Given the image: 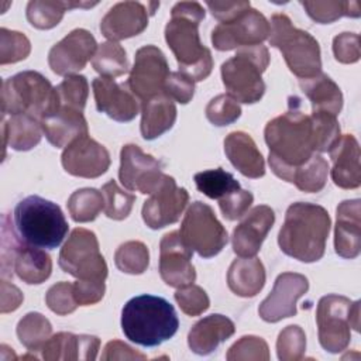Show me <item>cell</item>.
<instances>
[{"instance_id":"obj_30","label":"cell","mask_w":361,"mask_h":361,"mask_svg":"<svg viewBox=\"0 0 361 361\" xmlns=\"http://www.w3.org/2000/svg\"><path fill=\"white\" fill-rule=\"evenodd\" d=\"M176 120V106L165 93L157 94L141 103V135L155 140L171 130Z\"/></svg>"},{"instance_id":"obj_19","label":"cell","mask_w":361,"mask_h":361,"mask_svg":"<svg viewBox=\"0 0 361 361\" xmlns=\"http://www.w3.org/2000/svg\"><path fill=\"white\" fill-rule=\"evenodd\" d=\"M63 169L79 178H97L110 166V154L104 145L89 135H83L71 142L62 152Z\"/></svg>"},{"instance_id":"obj_31","label":"cell","mask_w":361,"mask_h":361,"mask_svg":"<svg viewBox=\"0 0 361 361\" xmlns=\"http://www.w3.org/2000/svg\"><path fill=\"white\" fill-rule=\"evenodd\" d=\"M227 285L241 298H252L265 285V268L257 257L235 258L227 271Z\"/></svg>"},{"instance_id":"obj_24","label":"cell","mask_w":361,"mask_h":361,"mask_svg":"<svg viewBox=\"0 0 361 361\" xmlns=\"http://www.w3.org/2000/svg\"><path fill=\"white\" fill-rule=\"evenodd\" d=\"M100 340L96 336L73 334L59 331L49 337L42 347V358L47 361L58 360H85L93 361L97 357Z\"/></svg>"},{"instance_id":"obj_13","label":"cell","mask_w":361,"mask_h":361,"mask_svg":"<svg viewBox=\"0 0 361 361\" xmlns=\"http://www.w3.org/2000/svg\"><path fill=\"white\" fill-rule=\"evenodd\" d=\"M269 35V23L262 13L248 8L231 21L220 23L212 31V44L219 51L254 47Z\"/></svg>"},{"instance_id":"obj_3","label":"cell","mask_w":361,"mask_h":361,"mask_svg":"<svg viewBox=\"0 0 361 361\" xmlns=\"http://www.w3.org/2000/svg\"><path fill=\"white\" fill-rule=\"evenodd\" d=\"M178 327L179 320L175 307L161 296H135L121 310L124 336L142 347L162 344L178 331Z\"/></svg>"},{"instance_id":"obj_43","label":"cell","mask_w":361,"mask_h":361,"mask_svg":"<svg viewBox=\"0 0 361 361\" xmlns=\"http://www.w3.org/2000/svg\"><path fill=\"white\" fill-rule=\"evenodd\" d=\"M114 262L121 272L140 275L144 274L149 265V251L141 241H127L117 248Z\"/></svg>"},{"instance_id":"obj_12","label":"cell","mask_w":361,"mask_h":361,"mask_svg":"<svg viewBox=\"0 0 361 361\" xmlns=\"http://www.w3.org/2000/svg\"><path fill=\"white\" fill-rule=\"evenodd\" d=\"M169 66L164 52L155 45H145L135 52L134 65L127 79L131 93L142 103L164 93Z\"/></svg>"},{"instance_id":"obj_51","label":"cell","mask_w":361,"mask_h":361,"mask_svg":"<svg viewBox=\"0 0 361 361\" xmlns=\"http://www.w3.org/2000/svg\"><path fill=\"white\" fill-rule=\"evenodd\" d=\"M252 200H254L252 193L240 188L231 192L230 195H227L226 197L220 199L219 206H220L221 214L227 220H237L248 212L250 206L252 204Z\"/></svg>"},{"instance_id":"obj_53","label":"cell","mask_w":361,"mask_h":361,"mask_svg":"<svg viewBox=\"0 0 361 361\" xmlns=\"http://www.w3.org/2000/svg\"><path fill=\"white\" fill-rule=\"evenodd\" d=\"M164 93L172 100L186 104L195 94V82L182 72H171L166 78Z\"/></svg>"},{"instance_id":"obj_52","label":"cell","mask_w":361,"mask_h":361,"mask_svg":"<svg viewBox=\"0 0 361 361\" xmlns=\"http://www.w3.org/2000/svg\"><path fill=\"white\" fill-rule=\"evenodd\" d=\"M334 58L341 63H354L361 56L360 35L355 32H341L333 39Z\"/></svg>"},{"instance_id":"obj_4","label":"cell","mask_w":361,"mask_h":361,"mask_svg":"<svg viewBox=\"0 0 361 361\" xmlns=\"http://www.w3.org/2000/svg\"><path fill=\"white\" fill-rule=\"evenodd\" d=\"M300 100L289 97L286 113L272 118L265 126V142L269 148L268 161L286 166L305 164L313 154L310 117L300 110Z\"/></svg>"},{"instance_id":"obj_26","label":"cell","mask_w":361,"mask_h":361,"mask_svg":"<svg viewBox=\"0 0 361 361\" xmlns=\"http://www.w3.org/2000/svg\"><path fill=\"white\" fill-rule=\"evenodd\" d=\"M42 133L56 148L68 147L75 140L87 135V121L82 111L58 107L41 120Z\"/></svg>"},{"instance_id":"obj_29","label":"cell","mask_w":361,"mask_h":361,"mask_svg":"<svg viewBox=\"0 0 361 361\" xmlns=\"http://www.w3.org/2000/svg\"><path fill=\"white\" fill-rule=\"evenodd\" d=\"M224 152L233 166L247 178L265 175V161L257 144L244 131H233L224 140Z\"/></svg>"},{"instance_id":"obj_33","label":"cell","mask_w":361,"mask_h":361,"mask_svg":"<svg viewBox=\"0 0 361 361\" xmlns=\"http://www.w3.org/2000/svg\"><path fill=\"white\" fill-rule=\"evenodd\" d=\"M299 86L312 103L313 111H323L337 116L343 109V93L338 85L326 73L300 79Z\"/></svg>"},{"instance_id":"obj_10","label":"cell","mask_w":361,"mask_h":361,"mask_svg":"<svg viewBox=\"0 0 361 361\" xmlns=\"http://www.w3.org/2000/svg\"><path fill=\"white\" fill-rule=\"evenodd\" d=\"M61 269L78 279L106 281L107 264L100 252L97 237L87 228H75L59 252Z\"/></svg>"},{"instance_id":"obj_25","label":"cell","mask_w":361,"mask_h":361,"mask_svg":"<svg viewBox=\"0 0 361 361\" xmlns=\"http://www.w3.org/2000/svg\"><path fill=\"white\" fill-rule=\"evenodd\" d=\"M333 161L331 179L341 189H355L361 185L360 145L354 135H341L338 142L329 151Z\"/></svg>"},{"instance_id":"obj_56","label":"cell","mask_w":361,"mask_h":361,"mask_svg":"<svg viewBox=\"0 0 361 361\" xmlns=\"http://www.w3.org/2000/svg\"><path fill=\"white\" fill-rule=\"evenodd\" d=\"M147 355L142 353L135 351L133 347L128 344L120 341V340H113L109 341L103 350L102 360H145Z\"/></svg>"},{"instance_id":"obj_18","label":"cell","mask_w":361,"mask_h":361,"mask_svg":"<svg viewBox=\"0 0 361 361\" xmlns=\"http://www.w3.org/2000/svg\"><path fill=\"white\" fill-rule=\"evenodd\" d=\"M193 251L182 241L179 231L166 233L159 243V275L172 288L192 285L196 271L192 264Z\"/></svg>"},{"instance_id":"obj_28","label":"cell","mask_w":361,"mask_h":361,"mask_svg":"<svg viewBox=\"0 0 361 361\" xmlns=\"http://www.w3.org/2000/svg\"><path fill=\"white\" fill-rule=\"evenodd\" d=\"M235 331L234 323L223 314H209L193 324L188 334L189 348L199 355L212 354Z\"/></svg>"},{"instance_id":"obj_39","label":"cell","mask_w":361,"mask_h":361,"mask_svg":"<svg viewBox=\"0 0 361 361\" xmlns=\"http://www.w3.org/2000/svg\"><path fill=\"white\" fill-rule=\"evenodd\" d=\"M307 16L319 24H330L341 17H360L361 8L358 1H300Z\"/></svg>"},{"instance_id":"obj_34","label":"cell","mask_w":361,"mask_h":361,"mask_svg":"<svg viewBox=\"0 0 361 361\" xmlns=\"http://www.w3.org/2000/svg\"><path fill=\"white\" fill-rule=\"evenodd\" d=\"M42 137L41 121L30 114L11 116L3 124V145L16 151H28L38 145Z\"/></svg>"},{"instance_id":"obj_7","label":"cell","mask_w":361,"mask_h":361,"mask_svg":"<svg viewBox=\"0 0 361 361\" xmlns=\"http://www.w3.org/2000/svg\"><path fill=\"white\" fill-rule=\"evenodd\" d=\"M58 107L55 87L35 71H23L3 82L1 113L30 114L39 121Z\"/></svg>"},{"instance_id":"obj_22","label":"cell","mask_w":361,"mask_h":361,"mask_svg":"<svg viewBox=\"0 0 361 361\" xmlns=\"http://www.w3.org/2000/svg\"><path fill=\"white\" fill-rule=\"evenodd\" d=\"M275 223V213L267 204H258L244 214L233 231V251L238 257H254Z\"/></svg>"},{"instance_id":"obj_1","label":"cell","mask_w":361,"mask_h":361,"mask_svg":"<svg viewBox=\"0 0 361 361\" xmlns=\"http://www.w3.org/2000/svg\"><path fill=\"white\" fill-rule=\"evenodd\" d=\"M204 18L203 6L197 1H179L171 10V20L165 27V41L172 49L179 72L193 82L206 79L213 69L209 48L200 42L199 24Z\"/></svg>"},{"instance_id":"obj_16","label":"cell","mask_w":361,"mask_h":361,"mask_svg":"<svg viewBox=\"0 0 361 361\" xmlns=\"http://www.w3.org/2000/svg\"><path fill=\"white\" fill-rule=\"evenodd\" d=\"M96 49L94 37L85 28H76L49 49V68L61 76L73 75L86 66Z\"/></svg>"},{"instance_id":"obj_58","label":"cell","mask_w":361,"mask_h":361,"mask_svg":"<svg viewBox=\"0 0 361 361\" xmlns=\"http://www.w3.org/2000/svg\"><path fill=\"white\" fill-rule=\"evenodd\" d=\"M350 323L351 327L358 331L360 330V302L355 300L351 305V310H350Z\"/></svg>"},{"instance_id":"obj_20","label":"cell","mask_w":361,"mask_h":361,"mask_svg":"<svg viewBox=\"0 0 361 361\" xmlns=\"http://www.w3.org/2000/svg\"><path fill=\"white\" fill-rule=\"evenodd\" d=\"M96 107L110 118L126 123L140 113V100L131 93L127 83H117L111 78H96L92 82Z\"/></svg>"},{"instance_id":"obj_6","label":"cell","mask_w":361,"mask_h":361,"mask_svg":"<svg viewBox=\"0 0 361 361\" xmlns=\"http://www.w3.org/2000/svg\"><path fill=\"white\" fill-rule=\"evenodd\" d=\"M269 45L278 48L289 71L300 79H307L322 72L320 45L307 31L292 25L285 14H274L269 24Z\"/></svg>"},{"instance_id":"obj_46","label":"cell","mask_w":361,"mask_h":361,"mask_svg":"<svg viewBox=\"0 0 361 361\" xmlns=\"http://www.w3.org/2000/svg\"><path fill=\"white\" fill-rule=\"evenodd\" d=\"M31 52L30 39L18 32L0 28V63H14L25 59Z\"/></svg>"},{"instance_id":"obj_47","label":"cell","mask_w":361,"mask_h":361,"mask_svg":"<svg viewBox=\"0 0 361 361\" xmlns=\"http://www.w3.org/2000/svg\"><path fill=\"white\" fill-rule=\"evenodd\" d=\"M228 361H268L269 348L264 338L257 336H243L227 351Z\"/></svg>"},{"instance_id":"obj_8","label":"cell","mask_w":361,"mask_h":361,"mask_svg":"<svg viewBox=\"0 0 361 361\" xmlns=\"http://www.w3.org/2000/svg\"><path fill=\"white\" fill-rule=\"evenodd\" d=\"M268 63L269 52L262 44L240 48L221 65V79L227 94L240 103L259 102L265 93L262 73Z\"/></svg>"},{"instance_id":"obj_38","label":"cell","mask_w":361,"mask_h":361,"mask_svg":"<svg viewBox=\"0 0 361 361\" xmlns=\"http://www.w3.org/2000/svg\"><path fill=\"white\" fill-rule=\"evenodd\" d=\"M68 210L76 223L93 221L104 210L103 193L93 188L75 190L68 199Z\"/></svg>"},{"instance_id":"obj_17","label":"cell","mask_w":361,"mask_h":361,"mask_svg":"<svg viewBox=\"0 0 361 361\" xmlns=\"http://www.w3.org/2000/svg\"><path fill=\"white\" fill-rule=\"evenodd\" d=\"M309 289V281L305 275L296 272H283L278 275L271 293L258 307L259 317L268 323H276L282 319L296 314V302Z\"/></svg>"},{"instance_id":"obj_57","label":"cell","mask_w":361,"mask_h":361,"mask_svg":"<svg viewBox=\"0 0 361 361\" xmlns=\"http://www.w3.org/2000/svg\"><path fill=\"white\" fill-rule=\"evenodd\" d=\"M24 296L17 286L7 282L6 279L1 281V313L16 310L21 305Z\"/></svg>"},{"instance_id":"obj_27","label":"cell","mask_w":361,"mask_h":361,"mask_svg":"<svg viewBox=\"0 0 361 361\" xmlns=\"http://www.w3.org/2000/svg\"><path fill=\"white\" fill-rule=\"evenodd\" d=\"M272 172L289 182L293 183L299 190L314 193L320 192L327 182L329 175V164L327 161L317 152H314L305 164L298 166H286L278 162L268 161Z\"/></svg>"},{"instance_id":"obj_42","label":"cell","mask_w":361,"mask_h":361,"mask_svg":"<svg viewBox=\"0 0 361 361\" xmlns=\"http://www.w3.org/2000/svg\"><path fill=\"white\" fill-rule=\"evenodd\" d=\"M55 93L58 107L83 111L89 96L87 79L83 75H69L55 87Z\"/></svg>"},{"instance_id":"obj_35","label":"cell","mask_w":361,"mask_h":361,"mask_svg":"<svg viewBox=\"0 0 361 361\" xmlns=\"http://www.w3.org/2000/svg\"><path fill=\"white\" fill-rule=\"evenodd\" d=\"M97 3H80V1H51V0H31L27 4V20L38 30H51L59 24L66 10L71 8H87Z\"/></svg>"},{"instance_id":"obj_5","label":"cell","mask_w":361,"mask_h":361,"mask_svg":"<svg viewBox=\"0 0 361 361\" xmlns=\"http://www.w3.org/2000/svg\"><path fill=\"white\" fill-rule=\"evenodd\" d=\"M14 226L21 241L45 250L59 247L69 228L61 207L37 195L27 196L17 203Z\"/></svg>"},{"instance_id":"obj_55","label":"cell","mask_w":361,"mask_h":361,"mask_svg":"<svg viewBox=\"0 0 361 361\" xmlns=\"http://www.w3.org/2000/svg\"><path fill=\"white\" fill-rule=\"evenodd\" d=\"M212 16L220 23H227L251 8L250 1H206Z\"/></svg>"},{"instance_id":"obj_2","label":"cell","mask_w":361,"mask_h":361,"mask_svg":"<svg viewBox=\"0 0 361 361\" xmlns=\"http://www.w3.org/2000/svg\"><path fill=\"white\" fill-rule=\"evenodd\" d=\"M330 226V216L323 206L303 202L292 203L285 213L278 244L282 252L298 261H319L324 255Z\"/></svg>"},{"instance_id":"obj_49","label":"cell","mask_w":361,"mask_h":361,"mask_svg":"<svg viewBox=\"0 0 361 361\" xmlns=\"http://www.w3.org/2000/svg\"><path fill=\"white\" fill-rule=\"evenodd\" d=\"M45 303L54 313L59 316H65L75 312V309L79 305L73 295V283L62 281L52 285L47 290Z\"/></svg>"},{"instance_id":"obj_23","label":"cell","mask_w":361,"mask_h":361,"mask_svg":"<svg viewBox=\"0 0 361 361\" xmlns=\"http://www.w3.org/2000/svg\"><path fill=\"white\" fill-rule=\"evenodd\" d=\"M361 206L360 199L344 200L336 210V228H334V248L336 252L353 259L361 251Z\"/></svg>"},{"instance_id":"obj_45","label":"cell","mask_w":361,"mask_h":361,"mask_svg":"<svg viewBox=\"0 0 361 361\" xmlns=\"http://www.w3.org/2000/svg\"><path fill=\"white\" fill-rule=\"evenodd\" d=\"M306 351V336L298 324L286 326L278 336L276 354L281 361H298Z\"/></svg>"},{"instance_id":"obj_14","label":"cell","mask_w":361,"mask_h":361,"mask_svg":"<svg viewBox=\"0 0 361 361\" xmlns=\"http://www.w3.org/2000/svg\"><path fill=\"white\" fill-rule=\"evenodd\" d=\"M162 162L145 154L138 145L127 144L120 152V182L128 190L151 195L162 182Z\"/></svg>"},{"instance_id":"obj_36","label":"cell","mask_w":361,"mask_h":361,"mask_svg":"<svg viewBox=\"0 0 361 361\" xmlns=\"http://www.w3.org/2000/svg\"><path fill=\"white\" fill-rule=\"evenodd\" d=\"M92 65L104 78H116L128 72V59L124 48L116 41H107L97 47Z\"/></svg>"},{"instance_id":"obj_15","label":"cell","mask_w":361,"mask_h":361,"mask_svg":"<svg viewBox=\"0 0 361 361\" xmlns=\"http://www.w3.org/2000/svg\"><path fill=\"white\" fill-rule=\"evenodd\" d=\"M188 200L186 189L176 186L175 179L165 175L161 185L144 202L142 220L152 230L173 224L179 220Z\"/></svg>"},{"instance_id":"obj_32","label":"cell","mask_w":361,"mask_h":361,"mask_svg":"<svg viewBox=\"0 0 361 361\" xmlns=\"http://www.w3.org/2000/svg\"><path fill=\"white\" fill-rule=\"evenodd\" d=\"M13 271L23 282L38 285L49 278L52 261L51 257L38 247L18 241L13 255Z\"/></svg>"},{"instance_id":"obj_11","label":"cell","mask_w":361,"mask_h":361,"mask_svg":"<svg viewBox=\"0 0 361 361\" xmlns=\"http://www.w3.org/2000/svg\"><path fill=\"white\" fill-rule=\"evenodd\" d=\"M353 302L343 295H326L320 298L316 310V323L320 345L331 354L347 348L351 340L350 310Z\"/></svg>"},{"instance_id":"obj_54","label":"cell","mask_w":361,"mask_h":361,"mask_svg":"<svg viewBox=\"0 0 361 361\" xmlns=\"http://www.w3.org/2000/svg\"><path fill=\"white\" fill-rule=\"evenodd\" d=\"M104 281L78 279L73 283V295L79 306H89L100 302L104 296Z\"/></svg>"},{"instance_id":"obj_9","label":"cell","mask_w":361,"mask_h":361,"mask_svg":"<svg viewBox=\"0 0 361 361\" xmlns=\"http://www.w3.org/2000/svg\"><path fill=\"white\" fill-rule=\"evenodd\" d=\"M179 235L182 241L202 258L217 255L228 241L227 230L217 220L213 209L199 200L188 207Z\"/></svg>"},{"instance_id":"obj_48","label":"cell","mask_w":361,"mask_h":361,"mask_svg":"<svg viewBox=\"0 0 361 361\" xmlns=\"http://www.w3.org/2000/svg\"><path fill=\"white\" fill-rule=\"evenodd\" d=\"M240 116H241V107L238 102L226 93L217 94L206 106L207 120L217 127L228 126L237 121Z\"/></svg>"},{"instance_id":"obj_50","label":"cell","mask_w":361,"mask_h":361,"mask_svg":"<svg viewBox=\"0 0 361 361\" xmlns=\"http://www.w3.org/2000/svg\"><path fill=\"white\" fill-rule=\"evenodd\" d=\"M175 300L180 310L188 316H199L210 306V299L204 289L193 283L178 288L175 292Z\"/></svg>"},{"instance_id":"obj_41","label":"cell","mask_w":361,"mask_h":361,"mask_svg":"<svg viewBox=\"0 0 361 361\" xmlns=\"http://www.w3.org/2000/svg\"><path fill=\"white\" fill-rule=\"evenodd\" d=\"M312 142L314 152H329L341 138L336 116L323 111H312Z\"/></svg>"},{"instance_id":"obj_21","label":"cell","mask_w":361,"mask_h":361,"mask_svg":"<svg viewBox=\"0 0 361 361\" xmlns=\"http://www.w3.org/2000/svg\"><path fill=\"white\" fill-rule=\"evenodd\" d=\"M152 13L148 4L138 1H121L114 4L100 21L102 34L110 41H120L141 34Z\"/></svg>"},{"instance_id":"obj_40","label":"cell","mask_w":361,"mask_h":361,"mask_svg":"<svg viewBox=\"0 0 361 361\" xmlns=\"http://www.w3.org/2000/svg\"><path fill=\"white\" fill-rule=\"evenodd\" d=\"M195 183L199 192L216 200H220L241 188L238 180L223 168L197 172L195 175Z\"/></svg>"},{"instance_id":"obj_37","label":"cell","mask_w":361,"mask_h":361,"mask_svg":"<svg viewBox=\"0 0 361 361\" xmlns=\"http://www.w3.org/2000/svg\"><path fill=\"white\" fill-rule=\"evenodd\" d=\"M51 334L52 326L49 320L37 312L27 313L17 324L18 340L30 351L42 350L44 344L49 340Z\"/></svg>"},{"instance_id":"obj_44","label":"cell","mask_w":361,"mask_h":361,"mask_svg":"<svg viewBox=\"0 0 361 361\" xmlns=\"http://www.w3.org/2000/svg\"><path fill=\"white\" fill-rule=\"evenodd\" d=\"M102 193L104 197V213L109 219L124 220L130 214L135 202L133 193L123 190L113 179L103 185Z\"/></svg>"}]
</instances>
